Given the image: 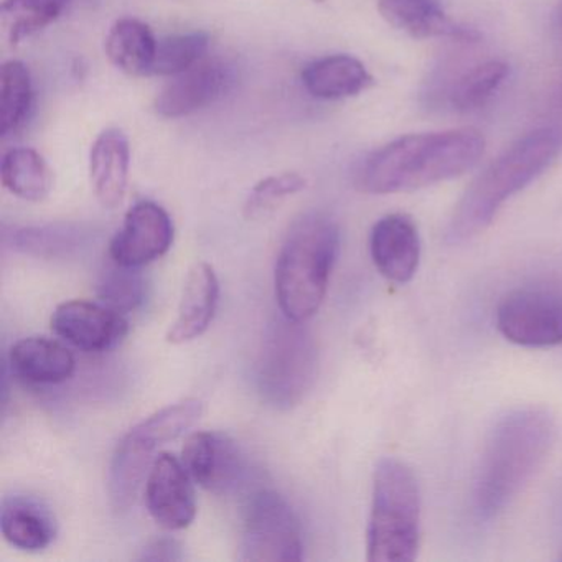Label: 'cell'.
Segmentation results:
<instances>
[{
  "mask_svg": "<svg viewBox=\"0 0 562 562\" xmlns=\"http://www.w3.org/2000/svg\"><path fill=\"white\" fill-rule=\"evenodd\" d=\"M210 37L205 32L172 35L157 42L156 58L149 77H176L199 65L209 52Z\"/></svg>",
  "mask_w": 562,
  "mask_h": 562,
  "instance_id": "cell-29",
  "label": "cell"
},
{
  "mask_svg": "<svg viewBox=\"0 0 562 562\" xmlns=\"http://www.w3.org/2000/svg\"><path fill=\"white\" fill-rule=\"evenodd\" d=\"M90 232L78 225L35 226L12 235V248L44 259L77 256L90 243Z\"/></svg>",
  "mask_w": 562,
  "mask_h": 562,
  "instance_id": "cell-24",
  "label": "cell"
},
{
  "mask_svg": "<svg viewBox=\"0 0 562 562\" xmlns=\"http://www.w3.org/2000/svg\"><path fill=\"white\" fill-rule=\"evenodd\" d=\"M199 400H183L162 407L130 429L120 440L111 460L108 492L114 509L130 508L144 479L149 475L159 449L179 439L202 416Z\"/></svg>",
  "mask_w": 562,
  "mask_h": 562,
  "instance_id": "cell-6",
  "label": "cell"
},
{
  "mask_svg": "<svg viewBox=\"0 0 562 562\" xmlns=\"http://www.w3.org/2000/svg\"><path fill=\"white\" fill-rule=\"evenodd\" d=\"M555 420L542 407H522L503 416L483 447L473 483V503L483 519L505 512L531 482L555 442Z\"/></svg>",
  "mask_w": 562,
  "mask_h": 562,
  "instance_id": "cell-2",
  "label": "cell"
},
{
  "mask_svg": "<svg viewBox=\"0 0 562 562\" xmlns=\"http://www.w3.org/2000/svg\"><path fill=\"white\" fill-rule=\"evenodd\" d=\"M176 238L172 218L157 203L143 200L131 206L123 228L110 243V259L127 268H144L172 248Z\"/></svg>",
  "mask_w": 562,
  "mask_h": 562,
  "instance_id": "cell-10",
  "label": "cell"
},
{
  "mask_svg": "<svg viewBox=\"0 0 562 562\" xmlns=\"http://www.w3.org/2000/svg\"><path fill=\"white\" fill-rule=\"evenodd\" d=\"M182 462L193 482L210 492H228L245 475V459L238 446L222 432L190 434L182 449Z\"/></svg>",
  "mask_w": 562,
  "mask_h": 562,
  "instance_id": "cell-13",
  "label": "cell"
},
{
  "mask_svg": "<svg viewBox=\"0 0 562 562\" xmlns=\"http://www.w3.org/2000/svg\"><path fill=\"white\" fill-rule=\"evenodd\" d=\"M0 531L14 548L38 552L55 541L58 522L44 499L27 493H14L2 499Z\"/></svg>",
  "mask_w": 562,
  "mask_h": 562,
  "instance_id": "cell-16",
  "label": "cell"
},
{
  "mask_svg": "<svg viewBox=\"0 0 562 562\" xmlns=\"http://www.w3.org/2000/svg\"><path fill=\"white\" fill-rule=\"evenodd\" d=\"M559 559H562V554H561V555H559Z\"/></svg>",
  "mask_w": 562,
  "mask_h": 562,
  "instance_id": "cell-33",
  "label": "cell"
},
{
  "mask_svg": "<svg viewBox=\"0 0 562 562\" xmlns=\"http://www.w3.org/2000/svg\"><path fill=\"white\" fill-rule=\"evenodd\" d=\"M131 146L126 134L106 130L97 137L90 153V179L94 195L106 209L123 203L130 182Z\"/></svg>",
  "mask_w": 562,
  "mask_h": 562,
  "instance_id": "cell-20",
  "label": "cell"
},
{
  "mask_svg": "<svg viewBox=\"0 0 562 562\" xmlns=\"http://www.w3.org/2000/svg\"><path fill=\"white\" fill-rule=\"evenodd\" d=\"M0 179L5 190L25 202H42L54 189V170L31 147L11 149L2 157Z\"/></svg>",
  "mask_w": 562,
  "mask_h": 562,
  "instance_id": "cell-23",
  "label": "cell"
},
{
  "mask_svg": "<svg viewBox=\"0 0 562 562\" xmlns=\"http://www.w3.org/2000/svg\"><path fill=\"white\" fill-rule=\"evenodd\" d=\"M508 65L492 60L476 65L457 80L450 91V103L457 111H475L485 106L508 77Z\"/></svg>",
  "mask_w": 562,
  "mask_h": 562,
  "instance_id": "cell-28",
  "label": "cell"
},
{
  "mask_svg": "<svg viewBox=\"0 0 562 562\" xmlns=\"http://www.w3.org/2000/svg\"><path fill=\"white\" fill-rule=\"evenodd\" d=\"M183 548L177 539L159 538L143 549L139 561H182Z\"/></svg>",
  "mask_w": 562,
  "mask_h": 562,
  "instance_id": "cell-31",
  "label": "cell"
},
{
  "mask_svg": "<svg viewBox=\"0 0 562 562\" xmlns=\"http://www.w3.org/2000/svg\"><path fill=\"white\" fill-rule=\"evenodd\" d=\"M233 83L232 70L223 61H200L172 77L154 100V110L166 120L190 116L218 101Z\"/></svg>",
  "mask_w": 562,
  "mask_h": 562,
  "instance_id": "cell-14",
  "label": "cell"
},
{
  "mask_svg": "<svg viewBox=\"0 0 562 562\" xmlns=\"http://www.w3.org/2000/svg\"><path fill=\"white\" fill-rule=\"evenodd\" d=\"M485 153V137L473 127L409 134L374 150L357 172V189L370 195L414 192L457 179Z\"/></svg>",
  "mask_w": 562,
  "mask_h": 562,
  "instance_id": "cell-1",
  "label": "cell"
},
{
  "mask_svg": "<svg viewBox=\"0 0 562 562\" xmlns=\"http://www.w3.org/2000/svg\"><path fill=\"white\" fill-rule=\"evenodd\" d=\"M9 367L19 380L37 386L65 383L74 376L77 360L70 348L47 337L15 341L9 351Z\"/></svg>",
  "mask_w": 562,
  "mask_h": 562,
  "instance_id": "cell-19",
  "label": "cell"
},
{
  "mask_svg": "<svg viewBox=\"0 0 562 562\" xmlns=\"http://www.w3.org/2000/svg\"><path fill=\"white\" fill-rule=\"evenodd\" d=\"M157 42L149 25L137 19H121L108 32L104 50L111 64L123 74L149 77Z\"/></svg>",
  "mask_w": 562,
  "mask_h": 562,
  "instance_id": "cell-22",
  "label": "cell"
},
{
  "mask_svg": "<svg viewBox=\"0 0 562 562\" xmlns=\"http://www.w3.org/2000/svg\"><path fill=\"white\" fill-rule=\"evenodd\" d=\"M192 480L176 456L159 453L146 479V505L157 525L169 531H182L195 521Z\"/></svg>",
  "mask_w": 562,
  "mask_h": 562,
  "instance_id": "cell-12",
  "label": "cell"
},
{
  "mask_svg": "<svg viewBox=\"0 0 562 562\" xmlns=\"http://www.w3.org/2000/svg\"><path fill=\"white\" fill-rule=\"evenodd\" d=\"M34 106V81L27 65L5 61L0 68V133H18L31 116Z\"/></svg>",
  "mask_w": 562,
  "mask_h": 562,
  "instance_id": "cell-25",
  "label": "cell"
},
{
  "mask_svg": "<svg viewBox=\"0 0 562 562\" xmlns=\"http://www.w3.org/2000/svg\"><path fill=\"white\" fill-rule=\"evenodd\" d=\"M558 21L562 25V0H559L558 4Z\"/></svg>",
  "mask_w": 562,
  "mask_h": 562,
  "instance_id": "cell-32",
  "label": "cell"
},
{
  "mask_svg": "<svg viewBox=\"0 0 562 562\" xmlns=\"http://www.w3.org/2000/svg\"><path fill=\"white\" fill-rule=\"evenodd\" d=\"M307 186V180L297 172L279 173V176L266 177L256 183L249 192L245 203L246 218H256L265 215L276 205L284 202L288 196L295 195Z\"/></svg>",
  "mask_w": 562,
  "mask_h": 562,
  "instance_id": "cell-30",
  "label": "cell"
},
{
  "mask_svg": "<svg viewBox=\"0 0 562 562\" xmlns=\"http://www.w3.org/2000/svg\"><path fill=\"white\" fill-rule=\"evenodd\" d=\"M304 558L302 526L292 506L274 490L249 496L243 515L241 561L294 562Z\"/></svg>",
  "mask_w": 562,
  "mask_h": 562,
  "instance_id": "cell-8",
  "label": "cell"
},
{
  "mask_svg": "<svg viewBox=\"0 0 562 562\" xmlns=\"http://www.w3.org/2000/svg\"><path fill=\"white\" fill-rule=\"evenodd\" d=\"M338 251L340 229L325 213H305L289 228L274 269L276 299L285 318L307 322L317 314Z\"/></svg>",
  "mask_w": 562,
  "mask_h": 562,
  "instance_id": "cell-4",
  "label": "cell"
},
{
  "mask_svg": "<svg viewBox=\"0 0 562 562\" xmlns=\"http://www.w3.org/2000/svg\"><path fill=\"white\" fill-rule=\"evenodd\" d=\"M370 252L378 271L394 284H407L420 261L416 223L403 213L383 216L370 235Z\"/></svg>",
  "mask_w": 562,
  "mask_h": 562,
  "instance_id": "cell-15",
  "label": "cell"
},
{
  "mask_svg": "<svg viewBox=\"0 0 562 562\" xmlns=\"http://www.w3.org/2000/svg\"><path fill=\"white\" fill-rule=\"evenodd\" d=\"M420 544V490L413 469L384 457L374 467L367 531L371 562H409Z\"/></svg>",
  "mask_w": 562,
  "mask_h": 562,
  "instance_id": "cell-5",
  "label": "cell"
},
{
  "mask_svg": "<svg viewBox=\"0 0 562 562\" xmlns=\"http://www.w3.org/2000/svg\"><path fill=\"white\" fill-rule=\"evenodd\" d=\"M561 153L558 127H541L516 140L470 183L450 216L447 241L459 245L488 228L499 209L542 176Z\"/></svg>",
  "mask_w": 562,
  "mask_h": 562,
  "instance_id": "cell-3",
  "label": "cell"
},
{
  "mask_svg": "<svg viewBox=\"0 0 562 562\" xmlns=\"http://www.w3.org/2000/svg\"><path fill=\"white\" fill-rule=\"evenodd\" d=\"M71 0H4L0 22L9 44L19 45L25 38L54 24L61 18Z\"/></svg>",
  "mask_w": 562,
  "mask_h": 562,
  "instance_id": "cell-26",
  "label": "cell"
},
{
  "mask_svg": "<svg viewBox=\"0 0 562 562\" xmlns=\"http://www.w3.org/2000/svg\"><path fill=\"white\" fill-rule=\"evenodd\" d=\"M149 285L139 268H127L110 259L98 281L100 301L120 314L137 311L147 301Z\"/></svg>",
  "mask_w": 562,
  "mask_h": 562,
  "instance_id": "cell-27",
  "label": "cell"
},
{
  "mask_svg": "<svg viewBox=\"0 0 562 562\" xmlns=\"http://www.w3.org/2000/svg\"><path fill=\"white\" fill-rule=\"evenodd\" d=\"M302 85L317 100L338 101L357 97L373 85V77L358 58L330 55L302 70Z\"/></svg>",
  "mask_w": 562,
  "mask_h": 562,
  "instance_id": "cell-21",
  "label": "cell"
},
{
  "mask_svg": "<svg viewBox=\"0 0 562 562\" xmlns=\"http://www.w3.org/2000/svg\"><path fill=\"white\" fill-rule=\"evenodd\" d=\"M52 330L85 353L113 350L126 338L130 324L120 312L88 301L64 302L52 315Z\"/></svg>",
  "mask_w": 562,
  "mask_h": 562,
  "instance_id": "cell-11",
  "label": "cell"
},
{
  "mask_svg": "<svg viewBox=\"0 0 562 562\" xmlns=\"http://www.w3.org/2000/svg\"><path fill=\"white\" fill-rule=\"evenodd\" d=\"M378 11L381 18L409 37L450 38V41L473 44L480 34L450 19L436 0H380Z\"/></svg>",
  "mask_w": 562,
  "mask_h": 562,
  "instance_id": "cell-17",
  "label": "cell"
},
{
  "mask_svg": "<svg viewBox=\"0 0 562 562\" xmlns=\"http://www.w3.org/2000/svg\"><path fill=\"white\" fill-rule=\"evenodd\" d=\"M218 301L220 282L215 269L209 262L193 266L187 276L179 314L167 334V341L183 345L202 337L215 318Z\"/></svg>",
  "mask_w": 562,
  "mask_h": 562,
  "instance_id": "cell-18",
  "label": "cell"
},
{
  "mask_svg": "<svg viewBox=\"0 0 562 562\" xmlns=\"http://www.w3.org/2000/svg\"><path fill=\"white\" fill-rule=\"evenodd\" d=\"M317 370V348L304 322H272L262 338L256 384L266 403L279 409L297 406L311 391Z\"/></svg>",
  "mask_w": 562,
  "mask_h": 562,
  "instance_id": "cell-7",
  "label": "cell"
},
{
  "mask_svg": "<svg viewBox=\"0 0 562 562\" xmlns=\"http://www.w3.org/2000/svg\"><path fill=\"white\" fill-rule=\"evenodd\" d=\"M496 327L519 347H558L562 344V294L535 288L509 292L496 308Z\"/></svg>",
  "mask_w": 562,
  "mask_h": 562,
  "instance_id": "cell-9",
  "label": "cell"
}]
</instances>
